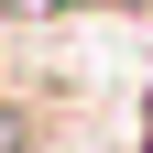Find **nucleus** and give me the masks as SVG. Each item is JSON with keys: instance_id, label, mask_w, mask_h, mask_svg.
Here are the masks:
<instances>
[{"instance_id": "obj_1", "label": "nucleus", "mask_w": 153, "mask_h": 153, "mask_svg": "<svg viewBox=\"0 0 153 153\" xmlns=\"http://www.w3.org/2000/svg\"><path fill=\"white\" fill-rule=\"evenodd\" d=\"M44 11H153V0H44Z\"/></svg>"}]
</instances>
